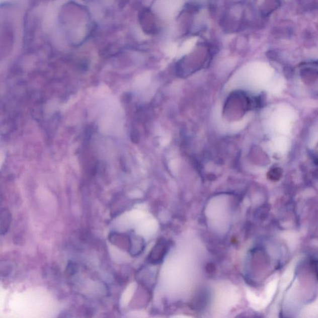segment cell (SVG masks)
I'll return each mask as SVG.
<instances>
[{
  "instance_id": "cell-3",
  "label": "cell",
  "mask_w": 318,
  "mask_h": 318,
  "mask_svg": "<svg viewBox=\"0 0 318 318\" xmlns=\"http://www.w3.org/2000/svg\"><path fill=\"white\" fill-rule=\"evenodd\" d=\"M130 246L128 253L132 256H137L142 253L144 249V241L142 238L136 234L129 235Z\"/></svg>"
},
{
  "instance_id": "cell-4",
  "label": "cell",
  "mask_w": 318,
  "mask_h": 318,
  "mask_svg": "<svg viewBox=\"0 0 318 318\" xmlns=\"http://www.w3.org/2000/svg\"><path fill=\"white\" fill-rule=\"evenodd\" d=\"M11 222H12V215L9 209L3 208L0 214V228H1V234H6L9 232Z\"/></svg>"
},
{
  "instance_id": "cell-2",
  "label": "cell",
  "mask_w": 318,
  "mask_h": 318,
  "mask_svg": "<svg viewBox=\"0 0 318 318\" xmlns=\"http://www.w3.org/2000/svg\"><path fill=\"white\" fill-rule=\"evenodd\" d=\"M109 241L112 245L128 251L130 246L129 235L116 232H111L109 235Z\"/></svg>"
},
{
  "instance_id": "cell-1",
  "label": "cell",
  "mask_w": 318,
  "mask_h": 318,
  "mask_svg": "<svg viewBox=\"0 0 318 318\" xmlns=\"http://www.w3.org/2000/svg\"><path fill=\"white\" fill-rule=\"evenodd\" d=\"M169 248L168 241L164 238H159L151 251L148 261L151 264H160L168 253Z\"/></svg>"
},
{
  "instance_id": "cell-5",
  "label": "cell",
  "mask_w": 318,
  "mask_h": 318,
  "mask_svg": "<svg viewBox=\"0 0 318 318\" xmlns=\"http://www.w3.org/2000/svg\"><path fill=\"white\" fill-rule=\"evenodd\" d=\"M67 271L68 274L73 275L77 271V267L73 262H70L67 267Z\"/></svg>"
}]
</instances>
